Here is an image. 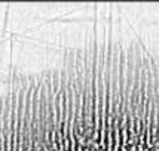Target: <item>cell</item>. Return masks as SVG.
Wrapping results in <instances>:
<instances>
[]
</instances>
